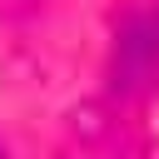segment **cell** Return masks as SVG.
<instances>
[{"mask_svg":"<svg viewBox=\"0 0 159 159\" xmlns=\"http://www.w3.org/2000/svg\"><path fill=\"white\" fill-rule=\"evenodd\" d=\"M0 159H5V144H0Z\"/></svg>","mask_w":159,"mask_h":159,"instance_id":"obj_2","label":"cell"},{"mask_svg":"<svg viewBox=\"0 0 159 159\" xmlns=\"http://www.w3.org/2000/svg\"><path fill=\"white\" fill-rule=\"evenodd\" d=\"M114 75L124 84H149L159 80V5L134 15L119 35V50H114ZM114 80V84H119Z\"/></svg>","mask_w":159,"mask_h":159,"instance_id":"obj_1","label":"cell"}]
</instances>
